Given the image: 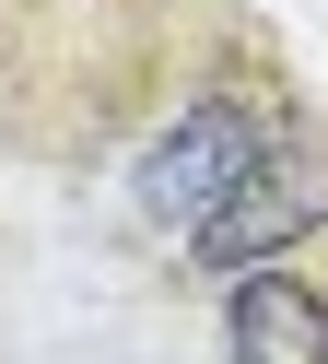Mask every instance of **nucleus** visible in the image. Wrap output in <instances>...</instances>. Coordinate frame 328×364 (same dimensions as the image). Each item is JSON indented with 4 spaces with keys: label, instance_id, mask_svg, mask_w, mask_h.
Instances as JSON below:
<instances>
[{
    "label": "nucleus",
    "instance_id": "nucleus-2",
    "mask_svg": "<svg viewBox=\"0 0 328 364\" xmlns=\"http://www.w3.org/2000/svg\"><path fill=\"white\" fill-rule=\"evenodd\" d=\"M317 223H328V165L317 153H258L246 188H234L187 247H199V270H234V282H246V270H281V247L317 235Z\"/></svg>",
    "mask_w": 328,
    "mask_h": 364
},
{
    "label": "nucleus",
    "instance_id": "nucleus-3",
    "mask_svg": "<svg viewBox=\"0 0 328 364\" xmlns=\"http://www.w3.org/2000/svg\"><path fill=\"white\" fill-rule=\"evenodd\" d=\"M223 364H328V294L305 270H246L223 306Z\"/></svg>",
    "mask_w": 328,
    "mask_h": 364
},
{
    "label": "nucleus",
    "instance_id": "nucleus-1",
    "mask_svg": "<svg viewBox=\"0 0 328 364\" xmlns=\"http://www.w3.org/2000/svg\"><path fill=\"white\" fill-rule=\"evenodd\" d=\"M270 153V129H258V106H234V95H199L176 129H164L153 153H141V212L153 223H187L199 235L211 212H223L234 188H246V165Z\"/></svg>",
    "mask_w": 328,
    "mask_h": 364
}]
</instances>
